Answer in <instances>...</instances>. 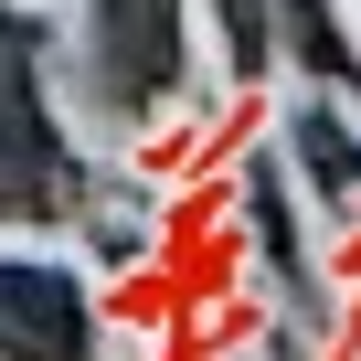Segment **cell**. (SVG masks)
Instances as JSON below:
<instances>
[{
	"label": "cell",
	"instance_id": "cell-1",
	"mask_svg": "<svg viewBox=\"0 0 361 361\" xmlns=\"http://www.w3.org/2000/svg\"><path fill=\"white\" fill-rule=\"evenodd\" d=\"M180 85V0H96V75L85 96L106 117H149Z\"/></svg>",
	"mask_w": 361,
	"mask_h": 361
},
{
	"label": "cell",
	"instance_id": "cell-2",
	"mask_svg": "<svg viewBox=\"0 0 361 361\" xmlns=\"http://www.w3.org/2000/svg\"><path fill=\"white\" fill-rule=\"evenodd\" d=\"M0 361H96L85 298L54 266H0Z\"/></svg>",
	"mask_w": 361,
	"mask_h": 361
},
{
	"label": "cell",
	"instance_id": "cell-3",
	"mask_svg": "<svg viewBox=\"0 0 361 361\" xmlns=\"http://www.w3.org/2000/svg\"><path fill=\"white\" fill-rule=\"evenodd\" d=\"M287 149H298V159L319 170V192H329V202H340L350 180H361V138H350V128H340L329 106H298V117H287Z\"/></svg>",
	"mask_w": 361,
	"mask_h": 361
},
{
	"label": "cell",
	"instance_id": "cell-4",
	"mask_svg": "<svg viewBox=\"0 0 361 361\" xmlns=\"http://www.w3.org/2000/svg\"><path fill=\"white\" fill-rule=\"evenodd\" d=\"M213 11H224L234 75H266V54H276V22H266V0H213Z\"/></svg>",
	"mask_w": 361,
	"mask_h": 361
},
{
	"label": "cell",
	"instance_id": "cell-5",
	"mask_svg": "<svg viewBox=\"0 0 361 361\" xmlns=\"http://www.w3.org/2000/svg\"><path fill=\"white\" fill-rule=\"evenodd\" d=\"M32 43H43V22H22L11 0H0V96H11V85H43V64H32Z\"/></svg>",
	"mask_w": 361,
	"mask_h": 361
}]
</instances>
